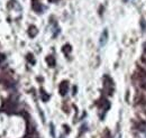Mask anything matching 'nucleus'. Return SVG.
Returning <instances> with one entry per match:
<instances>
[{
	"label": "nucleus",
	"instance_id": "obj_1",
	"mask_svg": "<svg viewBox=\"0 0 146 138\" xmlns=\"http://www.w3.org/2000/svg\"><path fill=\"white\" fill-rule=\"evenodd\" d=\"M68 89H69V86H68V82L66 81H63L60 86H58V91L61 93V96H65L66 92H68Z\"/></svg>",
	"mask_w": 146,
	"mask_h": 138
},
{
	"label": "nucleus",
	"instance_id": "obj_2",
	"mask_svg": "<svg viewBox=\"0 0 146 138\" xmlns=\"http://www.w3.org/2000/svg\"><path fill=\"white\" fill-rule=\"evenodd\" d=\"M107 38H108V32H107V29H105V32L102 33L101 38H100V45H105L107 42Z\"/></svg>",
	"mask_w": 146,
	"mask_h": 138
},
{
	"label": "nucleus",
	"instance_id": "obj_3",
	"mask_svg": "<svg viewBox=\"0 0 146 138\" xmlns=\"http://www.w3.org/2000/svg\"><path fill=\"white\" fill-rule=\"evenodd\" d=\"M33 9L35 10V11H37V13H39L40 10H42V6H40V3L37 1V0H33Z\"/></svg>",
	"mask_w": 146,
	"mask_h": 138
},
{
	"label": "nucleus",
	"instance_id": "obj_4",
	"mask_svg": "<svg viewBox=\"0 0 146 138\" xmlns=\"http://www.w3.org/2000/svg\"><path fill=\"white\" fill-rule=\"evenodd\" d=\"M46 61H47L48 65H51V66H54L55 65V60H54V57H53V56H47Z\"/></svg>",
	"mask_w": 146,
	"mask_h": 138
},
{
	"label": "nucleus",
	"instance_id": "obj_5",
	"mask_svg": "<svg viewBox=\"0 0 146 138\" xmlns=\"http://www.w3.org/2000/svg\"><path fill=\"white\" fill-rule=\"evenodd\" d=\"M36 34H37L36 27H35V26H32V27L29 28V35H31V37H34Z\"/></svg>",
	"mask_w": 146,
	"mask_h": 138
},
{
	"label": "nucleus",
	"instance_id": "obj_6",
	"mask_svg": "<svg viewBox=\"0 0 146 138\" xmlns=\"http://www.w3.org/2000/svg\"><path fill=\"white\" fill-rule=\"evenodd\" d=\"M48 1H51V2H57L58 0H48Z\"/></svg>",
	"mask_w": 146,
	"mask_h": 138
}]
</instances>
